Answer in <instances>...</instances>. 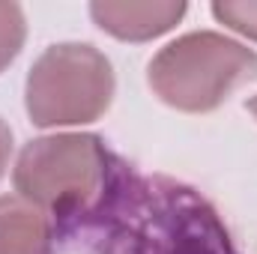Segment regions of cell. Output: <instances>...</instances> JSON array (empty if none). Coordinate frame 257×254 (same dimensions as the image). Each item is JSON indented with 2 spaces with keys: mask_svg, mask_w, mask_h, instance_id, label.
<instances>
[{
  "mask_svg": "<svg viewBox=\"0 0 257 254\" xmlns=\"http://www.w3.org/2000/svg\"><path fill=\"white\" fill-rule=\"evenodd\" d=\"M245 108L251 111V117H254V120H257V96H251V99L245 102Z\"/></svg>",
  "mask_w": 257,
  "mask_h": 254,
  "instance_id": "30bf717a",
  "label": "cell"
},
{
  "mask_svg": "<svg viewBox=\"0 0 257 254\" xmlns=\"http://www.w3.org/2000/svg\"><path fill=\"white\" fill-rule=\"evenodd\" d=\"M90 230L99 233V254H239L200 191L171 177H144L132 165Z\"/></svg>",
  "mask_w": 257,
  "mask_h": 254,
  "instance_id": "6da1fadb",
  "label": "cell"
},
{
  "mask_svg": "<svg viewBox=\"0 0 257 254\" xmlns=\"http://www.w3.org/2000/svg\"><path fill=\"white\" fill-rule=\"evenodd\" d=\"M126 168L99 135L63 132L36 138L18 153L12 186L54 218L57 236H66L99 221Z\"/></svg>",
  "mask_w": 257,
  "mask_h": 254,
  "instance_id": "7a4b0ae2",
  "label": "cell"
},
{
  "mask_svg": "<svg viewBox=\"0 0 257 254\" xmlns=\"http://www.w3.org/2000/svg\"><path fill=\"white\" fill-rule=\"evenodd\" d=\"M27 39V18L18 3H0V72L12 63Z\"/></svg>",
  "mask_w": 257,
  "mask_h": 254,
  "instance_id": "52a82bcc",
  "label": "cell"
},
{
  "mask_svg": "<svg viewBox=\"0 0 257 254\" xmlns=\"http://www.w3.org/2000/svg\"><path fill=\"white\" fill-rule=\"evenodd\" d=\"M114 66L90 42H57L30 66L24 108L39 129L96 123L114 102Z\"/></svg>",
  "mask_w": 257,
  "mask_h": 254,
  "instance_id": "277c9868",
  "label": "cell"
},
{
  "mask_svg": "<svg viewBox=\"0 0 257 254\" xmlns=\"http://www.w3.org/2000/svg\"><path fill=\"white\" fill-rule=\"evenodd\" d=\"M9 156H12V129H9V123L0 117V180L6 177Z\"/></svg>",
  "mask_w": 257,
  "mask_h": 254,
  "instance_id": "9c48e42d",
  "label": "cell"
},
{
  "mask_svg": "<svg viewBox=\"0 0 257 254\" xmlns=\"http://www.w3.org/2000/svg\"><path fill=\"white\" fill-rule=\"evenodd\" d=\"M57 242L54 218L21 194L0 197V254H51Z\"/></svg>",
  "mask_w": 257,
  "mask_h": 254,
  "instance_id": "8992f818",
  "label": "cell"
},
{
  "mask_svg": "<svg viewBox=\"0 0 257 254\" xmlns=\"http://www.w3.org/2000/svg\"><path fill=\"white\" fill-rule=\"evenodd\" d=\"M209 9L218 24L257 42V0H215Z\"/></svg>",
  "mask_w": 257,
  "mask_h": 254,
  "instance_id": "ba28073f",
  "label": "cell"
},
{
  "mask_svg": "<svg viewBox=\"0 0 257 254\" xmlns=\"http://www.w3.org/2000/svg\"><path fill=\"white\" fill-rule=\"evenodd\" d=\"M183 0H96L90 15L108 36L120 42H150L174 30L186 18Z\"/></svg>",
  "mask_w": 257,
  "mask_h": 254,
  "instance_id": "5b68a950",
  "label": "cell"
},
{
  "mask_svg": "<svg viewBox=\"0 0 257 254\" xmlns=\"http://www.w3.org/2000/svg\"><path fill=\"white\" fill-rule=\"evenodd\" d=\"M147 81L165 105L183 114H209L257 81V51L215 30H192L150 60Z\"/></svg>",
  "mask_w": 257,
  "mask_h": 254,
  "instance_id": "3957f363",
  "label": "cell"
}]
</instances>
